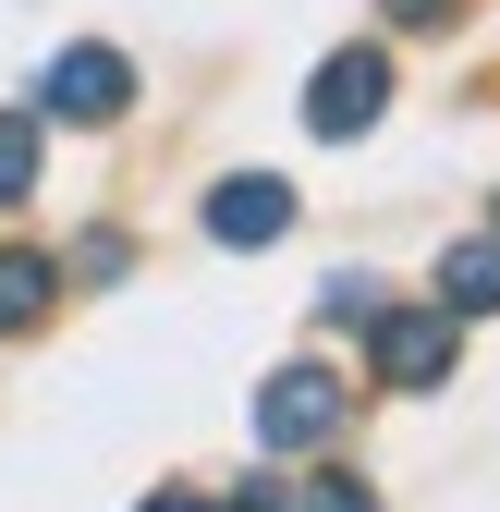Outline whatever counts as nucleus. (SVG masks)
<instances>
[{
	"instance_id": "obj_1",
	"label": "nucleus",
	"mask_w": 500,
	"mask_h": 512,
	"mask_svg": "<svg viewBox=\"0 0 500 512\" xmlns=\"http://www.w3.org/2000/svg\"><path fill=\"white\" fill-rule=\"evenodd\" d=\"M342 415H354V378L342 366H269L257 378V452H318Z\"/></svg>"
},
{
	"instance_id": "obj_2",
	"label": "nucleus",
	"mask_w": 500,
	"mask_h": 512,
	"mask_svg": "<svg viewBox=\"0 0 500 512\" xmlns=\"http://www.w3.org/2000/svg\"><path fill=\"white\" fill-rule=\"evenodd\" d=\"M37 110L49 122H122V110H135V61H122V49H61L49 61V74H37Z\"/></svg>"
},
{
	"instance_id": "obj_3",
	"label": "nucleus",
	"mask_w": 500,
	"mask_h": 512,
	"mask_svg": "<svg viewBox=\"0 0 500 512\" xmlns=\"http://www.w3.org/2000/svg\"><path fill=\"white\" fill-rule=\"evenodd\" d=\"M379 110H391V61H379V49H330L318 86H305V135L342 147V135H366Z\"/></svg>"
},
{
	"instance_id": "obj_4",
	"label": "nucleus",
	"mask_w": 500,
	"mask_h": 512,
	"mask_svg": "<svg viewBox=\"0 0 500 512\" xmlns=\"http://www.w3.org/2000/svg\"><path fill=\"white\" fill-rule=\"evenodd\" d=\"M379 378L391 391H440V378L464 366V342H452V305H403V317H379Z\"/></svg>"
},
{
	"instance_id": "obj_5",
	"label": "nucleus",
	"mask_w": 500,
	"mask_h": 512,
	"mask_svg": "<svg viewBox=\"0 0 500 512\" xmlns=\"http://www.w3.org/2000/svg\"><path fill=\"white\" fill-rule=\"evenodd\" d=\"M208 232H220V244H281V232H293V183H281V171H232L220 196H208Z\"/></svg>"
},
{
	"instance_id": "obj_6",
	"label": "nucleus",
	"mask_w": 500,
	"mask_h": 512,
	"mask_svg": "<svg viewBox=\"0 0 500 512\" xmlns=\"http://www.w3.org/2000/svg\"><path fill=\"white\" fill-rule=\"evenodd\" d=\"M49 293H61V256L0 244V342H13V330H37V317H49Z\"/></svg>"
},
{
	"instance_id": "obj_7",
	"label": "nucleus",
	"mask_w": 500,
	"mask_h": 512,
	"mask_svg": "<svg viewBox=\"0 0 500 512\" xmlns=\"http://www.w3.org/2000/svg\"><path fill=\"white\" fill-rule=\"evenodd\" d=\"M440 305H452V317H488V305H500V244H452V256H440Z\"/></svg>"
},
{
	"instance_id": "obj_8",
	"label": "nucleus",
	"mask_w": 500,
	"mask_h": 512,
	"mask_svg": "<svg viewBox=\"0 0 500 512\" xmlns=\"http://www.w3.org/2000/svg\"><path fill=\"white\" fill-rule=\"evenodd\" d=\"M37 196V122H0V208Z\"/></svg>"
},
{
	"instance_id": "obj_9",
	"label": "nucleus",
	"mask_w": 500,
	"mask_h": 512,
	"mask_svg": "<svg viewBox=\"0 0 500 512\" xmlns=\"http://www.w3.org/2000/svg\"><path fill=\"white\" fill-rule=\"evenodd\" d=\"M293 512H379V500H366V488H354V476H318V488H305V500H293Z\"/></svg>"
},
{
	"instance_id": "obj_10",
	"label": "nucleus",
	"mask_w": 500,
	"mask_h": 512,
	"mask_svg": "<svg viewBox=\"0 0 500 512\" xmlns=\"http://www.w3.org/2000/svg\"><path fill=\"white\" fill-rule=\"evenodd\" d=\"M452 13V0H391V25H440Z\"/></svg>"
},
{
	"instance_id": "obj_11",
	"label": "nucleus",
	"mask_w": 500,
	"mask_h": 512,
	"mask_svg": "<svg viewBox=\"0 0 500 512\" xmlns=\"http://www.w3.org/2000/svg\"><path fill=\"white\" fill-rule=\"evenodd\" d=\"M147 512H208V500H196V488H159V500H147Z\"/></svg>"
}]
</instances>
